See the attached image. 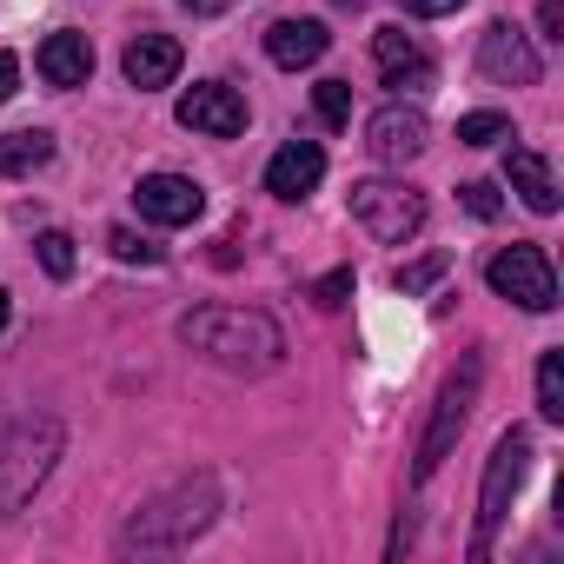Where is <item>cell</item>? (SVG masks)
Wrapping results in <instances>:
<instances>
[{
    "label": "cell",
    "instance_id": "d6986e66",
    "mask_svg": "<svg viewBox=\"0 0 564 564\" xmlns=\"http://www.w3.org/2000/svg\"><path fill=\"white\" fill-rule=\"evenodd\" d=\"M538 419L564 425V352H544L538 359Z\"/></svg>",
    "mask_w": 564,
    "mask_h": 564
},
{
    "label": "cell",
    "instance_id": "7a4b0ae2",
    "mask_svg": "<svg viewBox=\"0 0 564 564\" xmlns=\"http://www.w3.org/2000/svg\"><path fill=\"white\" fill-rule=\"evenodd\" d=\"M213 518H219V478L199 471V478L160 491L147 511H133V518L120 524V551H127V557H133V551H180V544H193Z\"/></svg>",
    "mask_w": 564,
    "mask_h": 564
},
{
    "label": "cell",
    "instance_id": "52a82bcc",
    "mask_svg": "<svg viewBox=\"0 0 564 564\" xmlns=\"http://www.w3.org/2000/svg\"><path fill=\"white\" fill-rule=\"evenodd\" d=\"M485 279H491L498 300H518L524 313H551V306H557V272H551V259H544L538 246H505V252H491Z\"/></svg>",
    "mask_w": 564,
    "mask_h": 564
},
{
    "label": "cell",
    "instance_id": "4dcf8cb0",
    "mask_svg": "<svg viewBox=\"0 0 564 564\" xmlns=\"http://www.w3.org/2000/svg\"><path fill=\"white\" fill-rule=\"evenodd\" d=\"M0 333H8V293H0Z\"/></svg>",
    "mask_w": 564,
    "mask_h": 564
},
{
    "label": "cell",
    "instance_id": "44dd1931",
    "mask_svg": "<svg viewBox=\"0 0 564 564\" xmlns=\"http://www.w3.org/2000/svg\"><path fill=\"white\" fill-rule=\"evenodd\" d=\"M313 107H319L326 127H346V120H352V87H346V80H319V87H313Z\"/></svg>",
    "mask_w": 564,
    "mask_h": 564
},
{
    "label": "cell",
    "instance_id": "8fae6325",
    "mask_svg": "<svg viewBox=\"0 0 564 564\" xmlns=\"http://www.w3.org/2000/svg\"><path fill=\"white\" fill-rule=\"evenodd\" d=\"M425 113L419 107H386V113H372V127H366V147H372V160L379 166H405V160H419L425 153Z\"/></svg>",
    "mask_w": 564,
    "mask_h": 564
},
{
    "label": "cell",
    "instance_id": "277c9868",
    "mask_svg": "<svg viewBox=\"0 0 564 564\" xmlns=\"http://www.w3.org/2000/svg\"><path fill=\"white\" fill-rule=\"evenodd\" d=\"M524 471H531V438L511 425V432L491 445V458H485V485H478V531H471V557H478V564L491 557V538H498V524L511 518V498H518Z\"/></svg>",
    "mask_w": 564,
    "mask_h": 564
},
{
    "label": "cell",
    "instance_id": "2e32d148",
    "mask_svg": "<svg viewBox=\"0 0 564 564\" xmlns=\"http://www.w3.org/2000/svg\"><path fill=\"white\" fill-rule=\"evenodd\" d=\"M326 47H333V34L319 28V21H272L265 28V54H272V67H313V61H326Z\"/></svg>",
    "mask_w": 564,
    "mask_h": 564
},
{
    "label": "cell",
    "instance_id": "7c38bea8",
    "mask_svg": "<svg viewBox=\"0 0 564 564\" xmlns=\"http://www.w3.org/2000/svg\"><path fill=\"white\" fill-rule=\"evenodd\" d=\"M319 180H326V147H319V140L279 147L272 166H265V193H272V199H306Z\"/></svg>",
    "mask_w": 564,
    "mask_h": 564
},
{
    "label": "cell",
    "instance_id": "9c48e42d",
    "mask_svg": "<svg viewBox=\"0 0 564 564\" xmlns=\"http://www.w3.org/2000/svg\"><path fill=\"white\" fill-rule=\"evenodd\" d=\"M180 127L206 133V140H232V133H246V100L226 80H199L193 94H180Z\"/></svg>",
    "mask_w": 564,
    "mask_h": 564
},
{
    "label": "cell",
    "instance_id": "f546056e",
    "mask_svg": "<svg viewBox=\"0 0 564 564\" xmlns=\"http://www.w3.org/2000/svg\"><path fill=\"white\" fill-rule=\"evenodd\" d=\"M186 8H193V14H226L232 0H186Z\"/></svg>",
    "mask_w": 564,
    "mask_h": 564
},
{
    "label": "cell",
    "instance_id": "6da1fadb",
    "mask_svg": "<svg viewBox=\"0 0 564 564\" xmlns=\"http://www.w3.org/2000/svg\"><path fill=\"white\" fill-rule=\"evenodd\" d=\"M180 339L199 359H213L219 372H239V379H259L286 359V333L252 306H199V313L180 319Z\"/></svg>",
    "mask_w": 564,
    "mask_h": 564
},
{
    "label": "cell",
    "instance_id": "484cf974",
    "mask_svg": "<svg viewBox=\"0 0 564 564\" xmlns=\"http://www.w3.org/2000/svg\"><path fill=\"white\" fill-rule=\"evenodd\" d=\"M458 199H465V213H471V219H498V186L465 180V186H458Z\"/></svg>",
    "mask_w": 564,
    "mask_h": 564
},
{
    "label": "cell",
    "instance_id": "7402d4cb",
    "mask_svg": "<svg viewBox=\"0 0 564 564\" xmlns=\"http://www.w3.org/2000/svg\"><path fill=\"white\" fill-rule=\"evenodd\" d=\"M107 246H113V259H127V265H160V246H153V239H140L133 226H113V232H107Z\"/></svg>",
    "mask_w": 564,
    "mask_h": 564
},
{
    "label": "cell",
    "instance_id": "4fadbf2b",
    "mask_svg": "<svg viewBox=\"0 0 564 564\" xmlns=\"http://www.w3.org/2000/svg\"><path fill=\"white\" fill-rule=\"evenodd\" d=\"M372 54H379V74H386V87H392V94L432 87V61H425V47H419L412 34H399V28H379V34H372Z\"/></svg>",
    "mask_w": 564,
    "mask_h": 564
},
{
    "label": "cell",
    "instance_id": "d4e9b609",
    "mask_svg": "<svg viewBox=\"0 0 564 564\" xmlns=\"http://www.w3.org/2000/svg\"><path fill=\"white\" fill-rule=\"evenodd\" d=\"M352 300V265H339V272H326L319 286H313V306H326V313H339Z\"/></svg>",
    "mask_w": 564,
    "mask_h": 564
},
{
    "label": "cell",
    "instance_id": "5bb4252c",
    "mask_svg": "<svg viewBox=\"0 0 564 564\" xmlns=\"http://www.w3.org/2000/svg\"><path fill=\"white\" fill-rule=\"evenodd\" d=\"M120 67H127V80H133L140 94L173 87V74H180V41H173V34H133L127 54H120Z\"/></svg>",
    "mask_w": 564,
    "mask_h": 564
},
{
    "label": "cell",
    "instance_id": "4316f807",
    "mask_svg": "<svg viewBox=\"0 0 564 564\" xmlns=\"http://www.w3.org/2000/svg\"><path fill=\"white\" fill-rule=\"evenodd\" d=\"M538 28H544V41H564V0H544V8H538Z\"/></svg>",
    "mask_w": 564,
    "mask_h": 564
},
{
    "label": "cell",
    "instance_id": "ac0fdd59",
    "mask_svg": "<svg viewBox=\"0 0 564 564\" xmlns=\"http://www.w3.org/2000/svg\"><path fill=\"white\" fill-rule=\"evenodd\" d=\"M54 160V133H8V140H0V180H8V173H34V166H47Z\"/></svg>",
    "mask_w": 564,
    "mask_h": 564
},
{
    "label": "cell",
    "instance_id": "30bf717a",
    "mask_svg": "<svg viewBox=\"0 0 564 564\" xmlns=\"http://www.w3.org/2000/svg\"><path fill=\"white\" fill-rule=\"evenodd\" d=\"M133 206H140V219H153V226H193V219L206 213V193H199L186 173H147V180L133 186Z\"/></svg>",
    "mask_w": 564,
    "mask_h": 564
},
{
    "label": "cell",
    "instance_id": "e0dca14e",
    "mask_svg": "<svg viewBox=\"0 0 564 564\" xmlns=\"http://www.w3.org/2000/svg\"><path fill=\"white\" fill-rule=\"evenodd\" d=\"M505 180H511V193H518L531 213H557V180H551L544 153H531V147H511V153H505Z\"/></svg>",
    "mask_w": 564,
    "mask_h": 564
},
{
    "label": "cell",
    "instance_id": "ba28073f",
    "mask_svg": "<svg viewBox=\"0 0 564 564\" xmlns=\"http://www.w3.org/2000/svg\"><path fill=\"white\" fill-rule=\"evenodd\" d=\"M478 74H485V80H498V87H538L544 61H538V47L524 41V28L491 21V28L478 34Z\"/></svg>",
    "mask_w": 564,
    "mask_h": 564
},
{
    "label": "cell",
    "instance_id": "ffe728a7",
    "mask_svg": "<svg viewBox=\"0 0 564 564\" xmlns=\"http://www.w3.org/2000/svg\"><path fill=\"white\" fill-rule=\"evenodd\" d=\"M445 265H452V252H425V259H412V265L392 272V286H399V293H425L432 279H445Z\"/></svg>",
    "mask_w": 564,
    "mask_h": 564
},
{
    "label": "cell",
    "instance_id": "83f0119b",
    "mask_svg": "<svg viewBox=\"0 0 564 564\" xmlns=\"http://www.w3.org/2000/svg\"><path fill=\"white\" fill-rule=\"evenodd\" d=\"M399 8H405V14H425V21H432V14H458L465 0H399Z\"/></svg>",
    "mask_w": 564,
    "mask_h": 564
},
{
    "label": "cell",
    "instance_id": "9a60e30c",
    "mask_svg": "<svg viewBox=\"0 0 564 564\" xmlns=\"http://www.w3.org/2000/svg\"><path fill=\"white\" fill-rule=\"evenodd\" d=\"M34 67H41L47 87H87L94 80V41L87 34H47Z\"/></svg>",
    "mask_w": 564,
    "mask_h": 564
},
{
    "label": "cell",
    "instance_id": "603a6c76",
    "mask_svg": "<svg viewBox=\"0 0 564 564\" xmlns=\"http://www.w3.org/2000/svg\"><path fill=\"white\" fill-rule=\"evenodd\" d=\"M505 133H511L505 113H465V120H458V140H465V147H491V140H505Z\"/></svg>",
    "mask_w": 564,
    "mask_h": 564
},
{
    "label": "cell",
    "instance_id": "3957f363",
    "mask_svg": "<svg viewBox=\"0 0 564 564\" xmlns=\"http://www.w3.org/2000/svg\"><path fill=\"white\" fill-rule=\"evenodd\" d=\"M61 419H21L8 438H0V511H21L34 491H41V478L54 471V458H61Z\"/></svg>",
    "mask_w": 564,
    "mask_h": 564
},
{
    "label": "cell",
    "instance_id": "5b68a950",
    "mask_svg": "<svg viewBox=\"0 0 564 564\" xmlns=\"http://www.w3.org/2000/svg\"><path fill=\"white\" fill-rule=\"evenodd\" d=\"M478 386H485V366H478V359H465V366L445 379V392H438V405H432V419H425L419 458H412V478H419V485L452 458V445H458V432H465V419H471V405H478Z\"/></svg>",
    "mask_w": 564,
    "mask_h": 564
},
{
    "label": "cell",
    "instance_id": "f1b7e54d",
    "mask_svg": "<svg viewBox=\"0 0 564 564\" xmlns=\"http://www.w3.org/2000/svg\"><path fill=\"white\" fill-rule=\"evenodd\" d=\"M14 80H21V61H14V54H0V100L14 94Z\"/></svg>",
    "mask_w": 564,
    "mask_h": 564
},
{
    "label": "cell",
    "instance_id": "8992f818",
    "mask_svg": "<svg viewBox=\"0 0 564 564\" xmlns=\"http://www.w3.org/2000/svg\"><path fill=\"white\" fill-rule=\"evenodd\" d=\"M352 219L372 232V239H386V246H405L419 226H425V193L419 186H405V180H352Z\"/></svg>",
    "mask_w": 564,
    "mask_h": 564
},
{
    "label": "cell",
    "instance_id": "cb8c5ba5",
    "mask_svg": "<svg viewBox=\"0 0 564 564\" xmlns=\"http://www.w3.org/2000/svg\"><path fill=\"white\" fill-rule=\"evenodd\" d=\"M34 246H41V265H47L54 279H74V239H67V232H41Z\"/></svg>",
    "mask_w": 564,
    "mask_h": 564
}]
</instances>
